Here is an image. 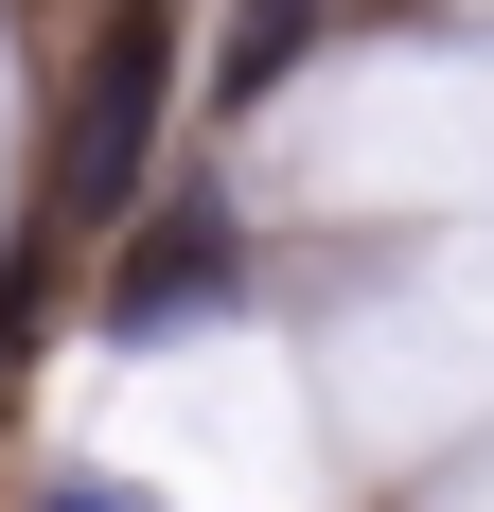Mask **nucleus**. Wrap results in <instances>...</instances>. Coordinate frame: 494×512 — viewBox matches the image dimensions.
<instances>
[{"instance_id": "f257e3e1", "label": "nucleus", "mask_w": 494, "mask_h": 512, "mask_svg": "<svg viewBox=\"0 0 494 512\" xmlns=\"http://www.w3.org/2000/svg\"><path fill=\"white\" fill-rule=\"evenodd\" d=\"M159 71H177V18H106V71L71 89V124H53V230H106V212L159 177Z\"/></svg>"}, {"instance_id": "f03ea898", "label": "nucleus", "mask_w": 494, "mask_h": 512, "mask_svg": "<svg viewBox=\"0 0 494 512\" xmlns=\"http://www.w3.org/2000/svg\"><path fill=\"white\" fill-rule=\"evenodd\" d=\"M212 283H230V212H212V195H177L142 248L106 265V318H124V336H159V318H195Z\"/></svg>"}, {"instance_id": "7ed1b4c3", "label": "nucleus", "mask_w": 494, "mask_h": 512, "mask_svg": "<svg viewBox=\"0 0 494 512\" xmlns=\"http://www.w3.org/2000/svg\"><path fill=\"white\" fill-rule=\"evenodd\" d=\"M318 36H336V0H230V53H212V89H230V106H247V89H283Z\"/></svg>"}, {"instance_id": "20e7f679", "label": "nucleus", "mask_w": 494, "mask_h": 512, "mask_svg": "<svg viewBox=\"0 0 494 512\" xmlns=\"http://www.w3.org/2000/svg\"><path fill=\"white\" fill-rule=\"evenodd\" d=\"M53 512H159V495H124V477H53Z\"/></svg>"}, {"instance_id": "39448f33", "label": "nucleus", "mask_w": 494, "mask_h": 512, "mask_svg": "<svg viewBox=\"0 0 494 512\" xmlns=\"http://www.w3.org/2000/svg\"><path fill=\"white\" fill-rule=\"evenodd\" d=\"M0 371H18V283H0Z\"/></svg>"}]
</instances>
